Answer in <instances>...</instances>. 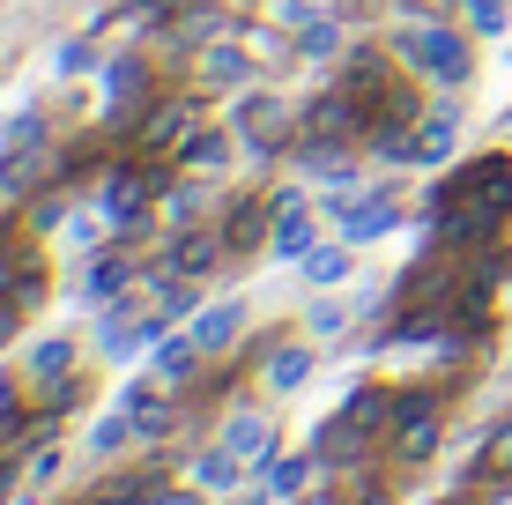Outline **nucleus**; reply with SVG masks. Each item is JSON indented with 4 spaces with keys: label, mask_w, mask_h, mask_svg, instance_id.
<instances>
[{
    "label": "nucleus",
    "mask_w": 512,
    "mask_h": 505,
    "mask_svg": "<svg viewBox=\"0 0 512 505\" xmlns=\"http://www.w3.org/2000/svg\"><path fill=\"white\" fill-rule=\"evenodd\" d=\"M23 424V379H0V431Z\"/></svg>",
    "instance_id": "31"
},
{
    "label": "nucleus",
    "mask_w": 512,
    "mask_h": 505,
    "mask_svg": "<svg viewBox=\"0 0 512 505\" xmlns=\"http://www.w3.org/2000/svg\"><path fill=\"white\" fill-rule=\"evenodd\" d=\"M171 223H179V231H193V223H201V194H193V186H171Z\"/></svg>",
    "instance_id": "30"
},
{
    "label": "nucleus",
    "mask_w": 512,
    "mask_h": 505,
    "mask_svg": "<svg viewBox=\"0 0 512 505\" xmlns=\"http://www.w3.org/2000/svg\"><path fill=\"white\" fill-rule=\"evenodd\" d=\"M334 90H349L364 104V119H372V134L379 127H416V90L394 75V60L386 52H357V60L342 67V82Z\"/></svg>",
    "instance_id": "2"
},
{
    "label": "nucleus",
    "mask_w": 512,
    "mask_h": 505,
    "mask_svg": "<svg viewBox=\"0 0 512 505\" xmlns=\"http://www.w3.org/2000/svg\"><path fill=\"white\" fill-rule=\"evenodd\" d=\"M127 439H141L127 409H119V416H97V424H90V454H104V461H112V454H127Z\"/></svg>",
    "instance_id": "25"
},
{
    "label": "nucleus",
    "mask_w": 512,
    "mask_h": 505,
    "mask_svg": "<svg viewBox=\"0 0 512 505\" xmlns=\"http://www.w3.org/2000/svg\"><path fill=\"white\" fill-rule=\"evenodd\" d=\"M156 164H141V156H127V164L104 179V223H112L119 238H141L149 231V201H156Z\"/></svg>",
    "instance_id": "6"
},
{
    "label": "nucleus",
    "mask_w": 512,
    "mask_h": 505,
    "mask_svg": "<svg viewBox=\"0 0 512 505\" xmlns=\"http://www.w3.org/2000/svg\"><path fill=\"white\" fill-rule=\"evenodd\" d=\"M156 505H201V491H164Z\"/></svg>",
    "instance_id": "33"
},
{
    "label": "nucleus",
    "mask_w": 512,
    "mask_h": 505,
    "mask_svg": "<svg viewBox=\"0 0 512 505\" xmlns=\"http://www.w3.org/2000/svg\"><path fill=\"white\" fill-rule=\"evenodd\" d=\"M297 45H305L312 60H327V52H342V23H334V15H312V23H297Z\"/></svg>",
    "instance_id": "26"
},
{
    "label": "nucleus",
    "mask_w": 512,
    "mask_h": 505,
    "mask_svg": "<svg viewBox=\"0 0 512 505\" xmlns=\"http://www.w3.org/2000/svg\"><path fill=\"white\" fill-rule=\"evenodd\" d=\"M67 372H75V342H67V335L30 342V387H45V379H67Z\"/></svg>",
    "instance_id": "20"
},
{
    "label": "nucleus",
    "mask_w": 512,
    "mask_h": 505,
    "mask_svg": "<svg viewBox=\"0 0 512 505\" xmlns=\"http://www.w3.org/2000/svg\"><path fill=\"white\" fill-rule=\"evenodd\" d=\"M312 468H320V454H297V461H260V483H268L275 498H297L312 483Z\"/></svg>",
    "instance_id": "22"
},
{
    "label": "nucleus",
    "mask_w": 512,
    "mask_h": 505,
    "mask_svg": "<svg viewBox=\"0 0 512 505\" xmlns=\"http://www.w3.org/2000/svg\"><path fill=\"white\" fill-rule=\"evenodd\" d=\"M149 104H156V67L141 60V52L104 67V127H134Z\"/></svg>",
    "instance_id": "7"
},
{
    "label": "nucleus",
    "mask_w": 512,
    "mask_h": 505,
    "mask_svg": "<svg viewBox=\"0 0 512 505\" xmlns=\"http://www.w3.org/2000/svg\"><path fill=\"white\" fill-rule=\"evenodd\" d=\"M193 134H201V97H156L149 112L127 127V156L156 164V156H179Z\"/></svg>",
    "instance_id": "4"
},
{
    "label": "nucleus",
    "mask_w": 512,
    "mask_h": 505,
    "mask_svg": "<svg viewBox=\"0 0 512 505\" xmlns=\"http://www.w3.org/2000/svg\"><path fill=\"white\" fill-rule=\"evenodd\" d=\"M282 127H290V112H282L275 97H245V104H238V134H245L253 149H275Z\"/></svg>",
    "instance_id": "17"
},
{
    "label": "nucleus",
    "mask_w": 512,
    "mask_h": 505,
    "mask_svg": "<svg viewBox=\"0 0 512 505\" xmlns=\"http://www.w3.org/2000/svg\"><path fill=\"white\" fill-rule=\"evenodd\" d=\"M238 505H275V491H268V483H260V491H253V498H238Z\"/></svg>",
    "instance_id": "34"
},
{
    "label": "nucleus",
    "mask_w": 512,
    "mask_h": 505,
    "mask_svg": "<svg viewBox=\"0 0 512 505\" xmlns=\"http://www.w3.org/2000/svg\"><path fill=\"white\" fill-rule=\"evenodd\" d=\"M305 327H312V335H320V342H327V335H342V327H349V312H342V305H334V298H320V305H312V312H305Z\"/></svg>",
    "instance_id": "29"
},
{
    "label": "nucleus",
    "mask_w": 512,
    "mask_h": 505,
    "mask_svg": "<svg viewBox=\"0 0 512 505\" xmlns=\"http://www.w3.org/2000/svg\"><path fill=\"white\" fill-rule=\"evenodd\" d=\"M156 498H164V491H156L149 468H119V476H104L82 505H156Z\"/></svg>",
    "instance_id": "15"
},
{
    "label": "nucleus",
    "mask_w": 512,
    "mask_h": 505,
    "mask_svg": "<svg viewBox=\"0 0 512 505\" xmlns=\"http://www.w3.org/2000/svg\"><path fill=\"white\" fill-rule=\"evenodd\" d=\"M461 15H468V30H483V38L505 30V0H461Z\"/></svg>",
    "instance_id": "27"
},
{
    "label": "nucleus",
    "mask_w": 512,
    "mask_h": 505,
    "mask_svg": "<svg viewBox=\"0 0 512 505\" xmlns=\"http://www.w3.org/2000/svg\"><path fill=\"white\" fill-rule=\"evenodd\" d=\"M327 216L342 223V238L349 246H364V238H386L401 223V208L386 201V194H349V201H327Z\"/></svg>",
    "instance_id": "9"
},
{
    "label": "nucleus",
    "mask_w": 512,
    "mask_h": 505,
    "mask_svg": "<svg viewBox=\"0 0 512 505\" xmlns=\"http://www.w3.org/2000/svg\"><path fill=\"white\" fill-rule=\"evenodd\" d=\"M438 505H475V498H438Z\"/></svg>",
    "instance_id": "35"
},
{
    "label": "nucleus",
    "mask_w": 512,
    "mask_h": 505,
    "mask_svg": "<svg viewBox=\"0 0 512 505\" xmlns=\"http://www.w3.org/2000/svg\"><path fill=\"white\" fill-rule=\"evenodd\" d=\"M238 476H245V454H231V446H208V454L193 461V483H201V491H231Z\"/></svg>",
    "instance_id": "21"
},
{
    "label": "nucleus",
    "mask_w": 512,
    "mask_h": 505,
    "mask_svg": "<svg viewBox=\"0 0 512 505\" xmlns=\"http://www.w3.org/2000/svg\"><path fill=\"white\" fill-rule=\"evenodd\" d=\"M201 82L208 90H245V82H253V52L245 45H201Z\"/></svg>",
    "instance_id": "13"
},
{
    "label": "nucleus",
    "mask_w": 512,
    "mask_h": 505,
    "mask_svg": "<svg viewBox=\"0 0 512 505\" xmlns=\"http://www.w3.org/2000/svg\"><path fill=\"white\" fill-rule=\"evenodd\" d=\"M468 468H505V476H512V424L490 431V439H483V454H475Z\"/></svg>",
    "instance_id": "28"
},
{
    "label": "nucleus",
    "mask_w": 512,
    "mask_h": 505,
    "mask_svg": "<svg viewBox=\"0 0 512 505\" xmlns=\"http://www.w3.org/2000/svg\"><path fill=\"white\" fill-rule=\"evenodd\" d=\"M223 446L245 454V461H275V424H268L260 409H238L231 424H223Z\"/></svg>",
    "instance_id": "14"
},
{
    "label": "nucleus",
    "mask_w": 512,
    "mask_h": 505,
    "mask_svg": "<svg viewBox=\"0 0 512 505\" xmlns=\"http://www.w3.org/2000/svg\"><path fill=\"white\" fill-rule=\"evenodd\" d=\"M320 238H312V216L297 194H282V216H275V238H268V260H305Z\"/></svg>",
    "instance_id": "12"
},
{
    "label": "nucleus",
    "mask_w": 512,
    "mask_h": 505,
    "mask_svg": "<svg viewBox=\"0 0 512 505\" xmlns=\"http://www.w3.org/2000/svg\"><path fill=\"white\" fill-rule=\"evenodd\" d=\"M179 164H186V171H216V164H231V134H223V127H201V134H193V142L179 149Z\"/></svg>",
    "instance_id": "23"
},
{
    "label": "nucleus",
    "mask_w": 512,
    "mask_h": 505,
    "mask_svg": "<svg viewBox=\"0 0 512 505\" xmlns=\"http://www.w3.org/2000/svg\"><path fill=\"white\" fill-rule=\"evenodd\" d=\"M453 134H461V119H453V112H431V119L416 127V164H438V156L453 149Z\"/></svg>",
    "instance_id": "24"
},
{
    "label": "nucleus",
    "mask_w": 512,
    "mask_h": 505,
    "mask_svg": "<svg viewBox=\"0 0 512 505\" xmlns=\"http://www.w3.org/2000/svg\"><path fill=\"white\" fill-rule=\"evenodd\" d=\"M446 394L453 387H394V454L401 461H431L446 439Z\"/></svg>",
    "instance_id": "3"
},
{
    "label": "nucleus",
    "mask_w": 512,
    "mask_h": 505,
    "mask_svg": "<svg viewBox=\"0 0 512 505\" xmlns=\"http://www.w3.org/2000/svg\"><path fill=\"white\" fill-rule=\"evenodd\" d=\"M312 379V350L305 342H282V350H268V387L275 394H297Z\"/></svg>",
    "instance_id": "19"
},
{
    "label": "nucleus",
    "mask_w": 512,
    "mask_h": 505,
    "mask_svg": "<svg viewBox=\"0 0 512 505\" xmlns=\"http://www.w3.org/2000/svg\"><path fill=\"white\" fill-rule=\"evenodd\" d=\"M201 342H193V335H164V342H156V357H149V379H156V387H186V379L193 372H201Z\"/></svg>",
    "instance_id": "11"
},
{
    "label": "nucleus",
    "mask_w": 512,
    "mask_h": 505,
    "mask_svg": "<svg viewBox=\"0 0 512 505\" xmlns=\"http://www.w3.org/2000/svg\"><path fill=\"white\" fill-rule=\"evenodd\" d=\"M297 268H305V283L334 290V283H349V268H357V253H349V238H320V246H312L305 260H297Z\"/></svg>",
    "instance_id": "16"
},
{
    "label": "nucleus",
    "mask_w": 512,
    "mask_h": 505,
    "mask_svg": "<svg viewBox=\"0 0 512 505\" xmlns=\"http://www.w3.org/2000/svg\"><path fill=\"white\" fill-rule=\"evenodd\" d=\"M275 216H282V194L268 201V194H238L231 201V216H223V246H231V260H245V253H260L275 238Z\"/></svg>",
    "instance_id": "8"
},
{
    "label": "nucleus",
    "mask_w": 512,
    "mask_h": 505,
    "mask_svg": "<svg viewBox=\"0 0 512 505\" xmlns=\"http://www.w3.org/2000/svg\"><path fill=\"white\" fill-rule=\"evenodd\" d=\"M186 335L201 342L208 357H223V350H231V342L245 335V305H238V298H223V305H201V312H193V327H186Z\"/></svg>",
    "instance_id": "10"
},
{
    "label": "nucleus",
    "mask_w": 512,
    "mask_h": 505,
    "mask_svg": "<svg viewBox=\"0 0 512 505\" xmlns=\"http://www.w3.org/2000/svg\"><path fill=\"white\" fill-rule=\"evenodd\" d=\"M394 431V387H357L342 409L320 424V468L327 476H349V468H364V461H379V439Z\"/></svg>",
    "instance_id": "1"
},
{
    "label": "nucleus",
    "mask_w": 512,
    "mask_h": 505,
    "mask_svg": "<svg viewBox=\"0 0 512 505\" xmlns=\"http://www.w3.org/2000/svg\"><path fill=\"white\" fill-rule=\"evenodd\" d=\"M127 283H134V253L112 246V253H97V268H90V283H82V290H90V305H112Z\"/></svg>",
    "instance_id": "18"
},
{
    "label": "nucleus",
    "mask_w": 512,
    "mask_h": 505,
    "mask_svg": "<svg viewBox=\"0 0 512 505\" xmlns=\"http://www.w3.org/2000/svg\"><path fill=\"white\" fill-rule=\"evenodd\" d=\"M82 67H90V38H67L60 45V75H82Z\"/></svg>",
    "instance_id": "32"
},
{
    "label": "nucleus",
    "mask_w": 512,
    "mask_h": 505,
    "mask_svg": "<svg viewBox=\"0 0 512 505\" xmlns=\"http://www.w3.org/2000/svg\"><path fill=\"white\" fill-rule=\"evenodd\" d=\"M394 52H401L409 67H423L431 82H468V75H475V52H468V38H461V30H438V23L401 30Z\"/></svg>",
    "instance_id": "5"
}]
</instances>
